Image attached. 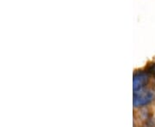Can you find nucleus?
Masks as SVG:
<instances>
[{
  "instance_id": "f257e3e1",
  "label": "nucleus",
  "mask_w": 155,
  "mask_h": 127,
  "mask_svg": "<svg viewBox=\"0 0 155 127\" xmlns=\"http://www.w3.org/2000/svg\"><path fill=\"white\" fill-rule=\"evenodd\" d=\"M154 99V94L150 90L140 89L134 91L133 104L135 107H140L150 104Z\"/></svg>"
},
{
  "instance_id": "f03ea898",
  "label": "nucleus",
  "mask_w": 155,
  "mask_h": 127,
  "mask_svg": "<svg viewBox=\"0 0 155 127\" xmlns=\"http://www.w3.org/2000/svg\"><path fill=\"white\" fill-rule=\"evenodd\" d=\"M149 77L147 72L136 71L133 77V89L134 91H137L144 88L148 83Z\"/></svg>"
},
{
  "instance_id": "7ed1b4c3",
  "label": "nucleus",
  "mask_w": 155,
  "mask_h": 127,
  "mask_svg": "<svg viewBox=\"0 0 155 127\" xmlns=\"http://www.w3.org/2000/svg\"><path fill=\"white\" fill-rule=\"evenodd\" d=\"M150 72H151L153 75H154L155 76V64H153L152 66L150 67Z\"/></svg>"
}]
</instances>
